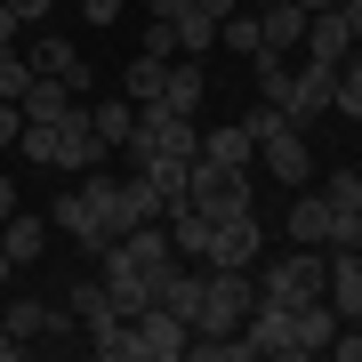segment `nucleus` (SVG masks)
I'll return each instance as SVG.
<instances>
[{"label":"nucleus","mask_w":362,"mask_h":362,"mask_svg":"<svg viewBox=\"0 0 362 362\" xmlns=\"http://www.w3.org/2000/svg\"><path fill=\"white\" fill-rule=\"evenodd\" d=\"M218 40H226L233 57H258V16H242V8H233L226 25H218Z\"/></svg>","instance_id":"nucleus-27"},{"label":"nucleus","mask_w":362,"mask_h":362,"mask_svg":"<svg viewBox=\"0 0 362 362\" xmlns=\"http://www.w3.org/2000/svg\"><path fill=\"white\" fill-rule=\"evenodd\" d=\"M242 338L258 346V362H290L298 354V330H290V306H274V298H258L250 306V322H242Z\"/></svg>","instance_id":"nucleus-7"},{"label":"nucleus","mask_w":362,"mask_h":362,"mask_svg":"<svg viewBox=\"0 0 362 362\" xmlns=\"http://www.w3.org/2000/svg\"><path fill=\"white\" fill-rule=\"evenodd\" d=\"M306 57H314V65H346V57H354V25H346L338 8L306 16Z\"/></svg>","instance_id":"nucleus-13"},{"label":"nucleus","mask_w":362,"mask_h":362,"mask_svg":"<svg viewBox=\"0 0 362 362\" xmlns=\"http://www.w3.org/2000/svg\"><path fill=\"white\" fill-rule=\"evenodd\" d=\"M322 202H330V218H338V209H362V169H330V177H322Z\"/></svg>","instance_id":"nucleus-26"},{"label":"nucleus","mask_w":362,"mask_h":362,"mask_svg":"<svg viewBox=\"0 0 362 362\" xmlns=\"http://www.w3.org/2000/svg\"><path fill=\"white\" fill-rule=\"evenodd\" d=\"M209 49H218V16L185 8V16H177V57H209Z\"/></svg>","instance_id":"nucleus-24"},{"label":"nucleus","mask_w":362,"mask_h":362,"mask_svg":"<svg viewBox=\"0 0 362 362\" xmlns=\"http://www.w3.org/2000/svg\"><path fill=\"white\" fill-rule=\"evenodd\" d=\"M16 25H25V16H16L8 0H0V49H8V40H16Z\"/></svg>","instance_id":"nucleus-40"},{"label":"nucleus","mask_w":362,"mask_h":362,"mask_svg":"<svg viewBox=\"0 0 362 362\" xmlns=\"http://www.w3.org/2000/svg\"><path fill=\"white\" fill-rule=\"evenodd\" d=\"M306 16L314 8H298V0H266V8H258V49H274V57L306 49Z\"/></svg>","instance_id":"nucleus-10"},{"label":"nucleus","mask_w":362,"mask_h":362,"mask_svg":"<svg viewBox=\"0 0 362 362\" xmlns=\"http://www.w3.org/2000/svg\"><path fill=\"white\" fill-rule=\"evenodd\" d=\"M185 169H194L185 153H153V161L137 169V177H145V185L161 194V209H177V202H185Z\"/></svg>","instance_id":"nucleus-17"},{"label":"nucleus","mask_w":362,"mask_h":362,"mask_svg":"<svg viewBox=\"0 0 362 362\" xmlns=\"http://www.w3.org/2000/svg\"><path fill=\"white\" fill-rule=\"evenodd\" d=\"M8 274H25V266H16V258H8V250H0V282H8Z\"/></svg>","instance_id":"nucleus-44"},{"label":"nucleus","mask_w":362,"mask_h":362,"mask_svg":"<svg viewBox=\"0 0 362 362\" xmlns=\"http://www.w3.org/2000/svg\"><path fill=\"white\" fill-rule=\"evenodd\" d=\"M338 16L354 25V40H362V0H338Z\"/></svg>","instance_id":"nucleus-42"},{"label":"nucleus","mask_w":362,"mask_h":362,"mask_svg":"<svg viewBox=\"0 0 362 362\" xmlns=\"http://www.w3.org/2000/svg\"><path fill=\"white\" fill-rule=\"evenodd\" d=\"M250 153H258V145H250V129H242V121H226V129H209V137H202V161L250 169Z\"/></svg>","instance_id":"nucleus-20"},{"label":"nucleus","mask_w":362,"mask_h":362,"mask_svg":"<svg viewBox=\"0 0 362 362\" xmlns=\"http://www.w3.org/2000/svg\"><path fill=\"white\" fill-rule=\"evenodd\" d=\"M202 282H209V266L169 258V266H153V306H161V314H177V322L194 330V314H202Z\"/></svg>","instance_id":"nucleus-5"},{"label":"nucleus","mask_w":362,"mask_h":362,"mask_svg":"<svg viewBox=\"0 0 362 362\" xmlns=\"http://www.w3.org/2000/svg\"><path fill=\"white\" fill-rule=\"evenodd\" d=\"M330 354H338V362H362V330H346V322H338V338H330Z\"/></svg>","instance_id":"nucleus-36"},{"label":"nucleus","mask_w":362,"mask_h":362,"mask_svg":"<svg viewBox=\"0 0 362 362\" xmlns=\"http://www.w3.org/2000/svg\"><path fill=\"white\" fill-rule=\"evenodd\" d=\"M290 242H306V250H330V202L322 194H306L290 209Z\"/></svg>","instance_id":"nucleus-19"},{"label":"nucleus","mask_w":362,"mask_h":362,"mask_svg":"<svg viewBox=\"0 0 362 362\" xmlns=\"http://www.w3.org/2000/svg\"><path fill=\"white\" fill-rule=\"evenodd\" d=\"M8 8H16V16H57L65 0H8Z\"/></svg>","instance_id":"nucleus-39"},{"label":"nucleus","mask_w":362,"mask_h":362,"mask_svg":"<svg viewBox=\"0 0 362 362\" xmlns=\"http://www.w3.org/2000/svg\"><path fill=\"white\" fill-rule=\"evenodd\" d=\"M266 169H274V177H282V185H306V177H314V153H306V129H290V121H282V129L266 137Z\"/></svg>","instance_id":"nucleus-14"},{"label":"nucleus","mask_w":362,"mask_h":362,"mask_svg":"<svg viewBox=\"0 0 362 362\" xmlns=\"http://www.w3.org/2000/svg\"><path fill=\"white\" fill-rule=\"evenodd\" d=\"M121 8L129 0H81V25H121Z\"/></svg>","instance_id":"nucleus-33"},{"label":"nucleus","mask_w":362,"mask_h":362,"mask_svg":"<svg viewBox=\"0 0 362 362\" xmlns=\"http://www.w3.org/2000/svg\"><path fill=\"white\" fill-rule=\"evenodd\" d=\"M16 105H25V121H65V113H73V89H65L57 73H33V89L16 97Z\"/></svg>","instance_id":"nucleus-15"},{"label":"nucleus","mask_w":362,"mask_h":362,"mask_svg":"<svg viewBox=\"0 0 362 362\" xmlns=\"http://www.w3.org/2000/svg\"><path fill=\"white\" fill-rule=\"evenodd\" d=\"M185 8H194V0H145V16H161V25H177Z\"/></svg>","instance_id":"nucleus-37"},{"label":"nucleus","mask_w":362,"mask_h":362,"mask_svg":"<svg viewBox=\"0 0 362 362\" xmlns=\"http://www.w3.org/2000/svg\"><path fill=\"white\" fill-rule=\"evenodd\" d=\"M145 57H161V65H169V57H177V25H161V16H145Z\"/></svg>","instance_id":"nucleus-31"},{"label":"nucleus","mask_w":362,"mask_h":362,"mask_svg":"<svg viewBox=\"0 0 362 362\" xmlns=\"http://www.w3.org/2000/svg\"><path fill=\"white\" fill-rule=\"evenodd\" d=\"M354 57H362V40H354Z\"/></svg>","instance_id":"nucleus-45"},{"label":"nucleus","mask_w":362,"mask_h":362,"mask_svg":"<svg viewBox=\"0 0 362 362\" xmlns=\"http://www.w3.org/2000/svg\"><path fill=\"white\" fill-rule=\"evenodd\" d=\"M322 298L338 306V322H362V250H330V282Z\"/></svg>","instance_id":"nucleus-11"},{"label":"nucleus","mask_w":362,"mask_h":362,"mask_svg":"<svg viewBox=\"0 0 362 362\" xmlns=\"http://www.w3.org/2000/svg\"><path fill=\"white\" fill-rule=\"evenodd\" d=\"M8 209H16V185H8V169H0V218H8Z\"/></svg>","instance_id":"nucleus-43"},{"label":"nucleus","mask_w":362,"mask_h":362,"mask_svg":"<svg viewBox=\"0 0 362 362\" xmlns=\"http://www.w3.org/2000/svg\"><path fill=\"white\" fill-rule=\"evenodd\" d=\"M89 354H105V362H137V330H129V314L97 322V330H89Z\"/></svg>","instance_id":"nucleus-22"},{"label":"nucleus","mask_w":362,"mask_h":362,"mask_svg":"<svg viewBox=\"0 0 362 362\" xmlns=\"http://www.w3.org/2000/svg\"><path fill=\"white\" fill-rule=\"evenodd\" d=\"M89 121H97L105 153H113V145H129V129H137V105L129 97H105V105H89Z\"/></svg>","instance_id":"nucleus-21"},{"label":"nucleus","mask_w":362,"mask_h":362,"mask_svg":"<svg viewBox=\"0 0 362 362\" xmlns=\"http://www.w3.org/2000/svg\"><path fill=\"white\" fill-rule=\"evenodd\" d=\"M129 330H137V362H185V338H194L177 314H161V306L129 314Z\"/></svg>","instance_id":"nucleus-6"},{"label":"nucleus","mask_w":362,"mask_h":362,"mask_svg":"<svg viewBox=\"0 0 362 362\" xmlns=\"http://www.w3.org/2000/svg\"><path fill=\"white\" fill-rule=\"evenodd\" d=\"M194 8H202V16H218V25H226V16L242 8V0H194Z\"/></svg>","instance_id":"nucleus-41"},{"label":"nucleus","mask_w":362,"mask_h":362,"mask_svg":"<svg viewBox=\"0 0 362 362\" xmlns=\"http://www.w3.org/2000/svg\"><path fill=\"white\" fill-rule=\"evenodd\" d=\"M250 282H258V298H274V306H298V298H322V282H330V258L298 242L290 258H274V266L258 258V274H250Z\"/></svg>","instance_id":"nucleus-3"},{"label":"nucleus","mask_w":362,"mask_h":362,"mask_svg":"<svg viewBox=\"0 0 362 362\" xmlns=\"http://www.w3.org/2000/svg\"><path fill=\"white\" fill-rule=\"evenodd\" d=\"M242 129H250V145H266L274 129H282V105H266V97H258V105L242 113Z\"/></svg>","instance_id":"nucleus-30"},{"label":"nucleus","mask_w":362,"mask_h":362,"mask_svg":"<svg viewBox=\"0 0 362 362\" xmlns=\"http://www.w3.org/2000/svg\"><path fill=\"white\" fill-rule=\"evenodd\" d=\"M16 153H25V161H40V169H97V161H105V137H97V121L73 105L65 121H25Z\"/></svg>","instance_id":"nucleus-1"},{"label":"nucleus","mask_w":362,"mask_h":362,"mask_svg":"<svg viewBox=\"0 0 362 362\" xmlns=\"http://www.w3.org/2000/svg\"><path fill=\"white\" fill-rule=\"evenodd\" d=\"M16 137H25V105H8V97H0V145H16Z\"/></svg>","instance_id":"nucleus-35"},{"label":"nucleus","mask_w":362,"mask_h":362,"mask_svg":"<svg viewBox=\"0 0 362 362\" xmlns=\"http://www.w3.org/2000/svg\"><path fill=\"white\" fill-rule=\"evenodd\" d=\"M185 202H194L209 226L250 218V169H226V161H202L194 153V169H185Z\"/></svg>","instance_id":"nucleus-2"},{"label":"nucleus","mask_w":362,"mask_h":362,"mask_svg":"<svg viewBox=\"0 0 362 362\" xmlns=\"http://www.w3.org/2000/svg\"><path fill=\"white\" fill-rule=\"evenodd\" d=\"M290 330H298V354H330L338 306H330V298H298V306H290Z\"/></svg>","instance_id":"nucleus-12"},{"label":"nucleus","mask_w":362,"mask_h":362,"mask_svg":"<svg viewBox=\"0 0 362 362\" xmlns=\"http://www.w3.org/2000/svg\"><path fill=\"white\" fill-rule=\"evenodd\" d=\"M49 218H40V209H8V218H0V250H8V258L16 266H40V258H49Z\"/></svg>","instance_id":"nucleus-8"},{"label":"nucleus","mask_w":362,"mask_h":362,"mask_svg":"<svg viewBox=\"0 0 362 362\" xmlns=\"http://www.w3.org/2000/svg\"><path fill=\"white\" fill-rule=\"evenodd\" d=\"M330 250H362V209H338L330 218Z\"/></svg>","instance_id":"nucleus-32"},{"label":"nucleus","mask_w":362,"mask_h":362,"mask_svg":"<svg viewBox=\"0 0 362 362\" xmlns=\"http://www.w3.org/2000/svg\"><path fill=\"white\" fill-rule=\"evenodd\" d=\"M266 258V233H258V209H250V218H226L218 226V242H209V266H258Z\"/></svg>","instance_id":"nucleus-9"},{"label":"nucleus","mask_w":362,"mask_h":362,"mask_svg":"<svg viewBox=\"0 0 362 362\" xmlns=\"http://www.w3.org/2000/svg\"><path fill=\"white\" fill-rule=\"evenodd\" d=\"M250 306H258V282H250L242 266H209V282H202V314H194V330H242L250 322Z\"/></svg>","instance_id":"nucleus-4"},{"label":"nucleus","mask_w":362,"mask_h":362,"mask_svg":"<svg viewBox=\"0 0 362 362\" xmlns=\"http://www.w3.org/2000/svg\"><path fill=\"white\" fill-rule=\"evenodd\" d=\"M330 113H346V121H362V57H346V65H338V89H330Z\"/></svg>","instance_id":"nucleus-25"},{"label":"nucleus","mask_w":362,"mask_h":362,"mask_svg":"<svg viewBox=\"0 0 362 362\" xmlns=\"http://www.w3.org/2000/svg\"><path fill=\"white\" fill-rule=\"evenodd\" d=\"M65 306H73V322H81V330H97V322H113V314H121V306H113V290H105V274H97V282H73V290H65Z\"/></svg>","instance_id":"nucleus-16"},{"label":"nucleus","mask_w":362,"mask_h":362,"mask_svg":"<svg viewBox=\"0 0 362 362\" xmlns=\"http://www.w3.org/2000/svg\"><path fill=\"white\" fill-rule=\"evenodd\" d=\"M169 113H194L202 105V57H169V89H161Z\"/></svg>","instance_id":"nucleus-18"},{"label":"nucleus","mask_w":362,"mask_h":362,"mask_svg":"<svg viewBox=\"0 0 362 362\" xmlns=\"http://www.w3.org/2000/svg\"><path fill=\"white\" fill-rule=\"evenodd\" d=\"M16 354H25V338H16V330H8V314H0V362H16Z\"/></svg>","instance_id":"nucleus-38"},{"label":"nucleus","mask_w":362,"mask_h":362,"mask_svg":"<svg viewBox=\"0 0 362 362\" xmlns=\"http://www.w3.org/2000/svg\"><path fill=\"white\" fill-rule=\"evenodd\" d=\"M57 81H65V89L81 97V89H89V57H81V49H73V57H65V65H57Z\"/></svg>","instance_id":"nucleus-34"},{"label":"nucleus","mask_w":362,"mask_h":362,"mask_svg":"<svg viewBox=\"0 0 362 362\" xmlns=\"http://www.w3.org/2000/svg\"><path fill=\"white\" fill-rule=\"evenodd\" d=\"M25 57H33V73H57V65L73 57V40H65V33H49V40H33Z\"/></svg>","instance_id":"nucleus-29"},{"label":"nucleus","mask_w":362,"mask_h":362,"mask_svg":"<svg viewBox=\"0 0 362 362\" xmlns=\"http://www.w3.org/2000/svg\"><path fill=\"white\" fill-rule=\"evenodd\" d=\"M25 89H33V57H16V49H0V97L16 105V97H25Z\"/></svg>","instance_id":"nucleus-28"},{"label":"nucleus","mask_w":362,"mask_h":362,"mask_svg":"<svg viewBox=\"0 0 362 362\" xmlns=\"http://www.w3.org/2000/svg\"><path fill=\"white\" fill-rule=\"evenodd\" d=\"M121 81H129V105H161V89H169V65H161V57H145V49H137V65L121 73Z\"/></svg>","instance_id":"nucleus-23"}]
</instances>
